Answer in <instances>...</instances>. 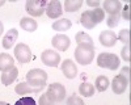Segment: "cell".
I'll return each mask as SVG.
<instances>
[{"label": "cell", "mask_w": 131, "mask_h": 105, "mask_svg": "<svg viewBox=\"0 0 131 105\" xmlns=\"http://www.w3.org/2000/svg\"><path fill=\"white\" fill-rule=\"evenodd\" d=\"M94 58V46L93 45H78L75 49V59L78 63L86 66L92 63Z\"/></svg>", "instance_id": "1"}, {"label": "cell", "mask_w": 131, "mask_h": 105, "mask_svg": "<svg viewBox=\"0 0 131 105\" xmlns=\"http://www.w3.org/2000/svg\"><path fill=\"white\" fill-rule=\"evenodd\" d=\"M26 80L28 84H30L31 87L36 88H43L46 86V80H47V72H45L41 68H34L30 70L26 74Z\"/></svg>", "instance_id": "2"}, {"label": "cell", "mask_w": 131, "mask_h": 105, "mask_svg": "<svg viewBox=\"0 0 131 105\" xmlns=\"http://www.w3.org/2000/svg\"><path fill=\"white\" fill-rule=\"evenodd\" d=\"M97 66L101 68L115 70L119 67V58L112 52H101L97 57Z\"/></svg>", "instance_id": "3"}, {"label": "cell", "mask_w": 131, "mask_h": 105, "mask_svg": "<svg viewBox=\"0 0 131 105\" xmlns=\"http://www.w3.org/2000/svg\"><path fill=\"white\" fill-rule=\"evenodd\" d=\"M47 3L45 0H28L26 2V12L31 17H39L46 12Z\"/></svg>", "instance_id": "4"}, {"label": "cell", "mask_w": 131, "mask_h": 105, "mask_svg": "<svg viewBox=\"0 0 131 105\" xmlns=\"http://www.w3.org/2000/svg\"><path fill=\"white\" fill-rule=\"evenodd\" d=\"M41 60L43 65L49 67H58V65L60 63V55L54 50H45L41 54Z\"/></svg>", "instance_id": "5"}, {"label": "cell", "mask_w": 131, "mask_h": 105, "mask_svg": "<svg viewBox=\"0 0 131 105\" xmlns=\"http://www.w3.org/2000/svg\"><path fill=\"white\" fill-rule=\"evenodd\" d=\"M47 93L50 94L51 99L55 102H60L66 97V88L62 86L60 83H52L47 88Z\"/></svg>", "instance_id": "6"}, {"label": "cell", "mask_w": 131, "mask_h": 105, "mask_svg": "<svg viewBox=\"0 0 131 105\" xmlns=\"http://www.w3.org/2000/svg\"><path fill=\"white\" fill-rule=\"evenodd\" d=\"M15 55H16V59L20 63H29L30 59H31L30 47L25 44H18L15 47Z\"/></svg>", "instance_id": "7"}, {"label": "cell", "mask_w": 131, "mask_h": 105, "mask_svg": "<svg viewBox=\"0 0 131 105\" xmlns=\"http://www.w3.org/2000/svg\"><path fill=\"white\" fill-rule=\"evenodd\" d=\"M128 83H130V81H128L125 76H122L121 74H119V75H117V76L113 79L112 89H113V92H114L115 94H122V93L127 89Z\"/></svg>", "instance_id": "8"}, {"label": "cell", "mask_w": 131, "mask_h": 105, "mask_svg": "<svg viewBox=\"0 0 131 105\" xmlns=\"http://www.w3.org/2000/svg\"><path fill=\"white\" fill-rule=\"evenodd\" d=\"M51 44H52V46L55 47L57 50H59V51H66V50L70 47L71 41H70V38L66 36V34H57V36L52 37Z\"/></svg>", "instance_id": "9"}, {"label": "cell", "mask_w": 131, "mask_h": 105, "mask_svg": "<svg viewBox=\"0 0 131 105\" xmlns=\"http://www.w3.org/2000/svg\"><path fill=\"white\" fill-rule=\"evenodd\" d=\"M60 70L63 72V75L67 79H73V78H76V75H78V67H76L73 60H71V59L63 60Z\"/></svg>", "instance_id": "10"}, {"label": "cell", "mask_w": 131, "mask_h": 105, "mask_svg": "<svg viewBox=\"0 0 131 105\" xmlns=\"http://www.w3.org/2000/svg\"><path fill=\"white\" fill-rule=\"evenodd\" d=\"M63 13V9H62V3L58 2V0H52V2L47 3L46 7V15L50 18H58L60 17Z\"/></svg>", "instance_id": "11"}, {"label": "cell", "mask_w": 131, "mask_h": 105, "mask_svg": "<svg viewBox=\"0 0 131 105\" xmlns=\"http://www.w3.org/2000/svg\"><path fill=\"white\" fill-rule=\"evenodd\" d=\"M115 41H117V36H115L114 32H112V30H104V32H101L100 42H101L102 46L112 47V46L115 45Z\"/></svg>", "instance_id": "12"}, {"label": "cell", "mask_w": 131, "mask_h": 105, "mask_svg": "<svg viewBox=\"0 0 131 105\" xmlns=\"http://www.w3.org/2000/svg\"><path fill=\"white\" fill-rule=\"evenodd\" d=\"M80 23L86 29H93L98 24L97 20L94 18V15H93L92 10H85V12H83V15L80 17Z\"/></svg>", "instance_id": "13"}, {"label": "cell", "mask_w": 131, "mask_h": 105, "mask_svg": "<svg viewBox=\"0 0 131 105\" xmlns=\"http://www.w3.org/2000/svg\"><path fill=\"white\" fill-rule=\"evenodd\" d=\"M17 75H18V70H17V67L13 66L12 68H9L2 74V83L4 86H9V84H12L16 80Z\"/></svg>", "instance_id": "14"}, {"label": "cell", "mask_w": 131, "mask_h": 105, "mask_svg": "<svg viewBox=\"0 0 131 105\" xmlns=\"http://www.w3.org/2000/svg\"><path fill=\"white\" fill-rule=\"evenodd\" d=\"M18 37V32L17 29H10L9 32H7V34L3 37V47L4 49H10Z\"/></svg>", "instance_id": "15"}, {"label": "cell", "mask_w": 131, "mask_h": 105, "mask_svg": "<svg viewBox=\"0 0 131 105\" xmlns=\"http://www.w3.org/2000/svg\"><path fill=\"white\" fill-rule=\"evenodd\" d=\"M104 9L107 13L110 15H115L119 13V10L122 9V4L118 0H105L104 2Z\"/></svg>", "instance_id": "16"}, {"label": "cell", "mask_w": 131, "mask_h": 105, "mask_svg": "<svg viewBox=\"0 0 131 105\" xmlns=\"http://www.w3.org/2000/svg\"><path fill=\"white\" fill-rule=\"evenodd\" d=\"M15 91L18 94H26V93H39L42 91V88L31 87L30 84H28V83H20V84H17V86H16Z\"/></svg>", "instance_id": "17"}, {"label": "cell", "mask_w": 131, "mask_h": 105, "mask_svg": "<svg viewBox=\"0 0 131 105\" xmlns=\"http://www.w3.org/2000/svg\"><path fill=\"white\" fill-rule=\"evenodd\" d=\"M15 66V60L7 52H2L0 54V71H7L9 68H12Z\"/></svg>", "instance_id": "18"}, {"label": "cell", "mask_w": 131, "mask_h": 105, "mask_svg": "<svg viewBox=\"0 0 131 105\" xmlns=\"http://www.w3.org/2000/svg\"><path fill=\"white\" fill-rule=\"evenodd\" d=\"M20 26L23 28L24 30H26V32H36V29H37V21H34L31 17H23L21 18V21H20Z\"/></svg>", "instance_id": "19"}, {"label": "cell", "mask_w": 131, "mask_h": 105, "mask_svg": "<svg viewBox=\"0 0 131 105\" xmlns=\"http://www.w3.org/2000/svg\"><path fill=\"white\" fill-rule=\"evenodd\" d=\"M71 26H72V23L68 18H60V20L55 21V23L52 24V29L57 30V32H66Z\"/></svg>", "instance_id": "20"}, {"label": "cell", "mask_w": 131, "mask_h": 105, "mask_svg": "<svg viewBox=\"0 0 131 105\" xmlns=\"http://www.w3.org/2000/svg\"><path fill=\"white\" fill-rule=\"evenodd\" d=\"M83 5V0H66L64 2V10L66 12H76Z\"/></svg>", "instance_id": "21"}, {"label": "cell", "mask_w": 131, "mask_h": 105, "mask_svg": "<svg viewBox=\"0 0 131 105\" xmlns=\"http://www.w3.org/2000/svg\"><path fill=\"white\" fill-rule=\"evenodd\" d=\"M79 92H80V94H83L84 97H92L94 94V87H93V84H91V83H83V84H80V87H79Z\"/></svg>", "instance_id": "22"}, {"label": "cell", "mask_w": 131, "mask_h": 105, "mask_svg": "<svg viewBox=\"0 0 131 105\" xmlns=\"http://www.w3.org/2000/svg\"><path fill=\"white\" fill-rule=\"evenodd\" d=\"M109 79L106 78V76H98L97 79H96V83H94V87H96V89L98 91V92H104V91H106L107 89V87H109Z\"/></svg>", "instance_id": "23"}, {"label": "cell", "mask_w": 131, "mask_h": 105, "mask_svg": "<svg viewBox=\"0 0 131 105\" xmlns=\"http://www.w3.org/2000/svg\"><path fill=\"white\" fill-rule=\"evenodd\" d=\"M75 39L78 42V45H93V39L86 33H84V32H79V33L76 34Z\"/></svg>", "instance_id": "24"}, {"label": "cell", "mask_w": 131, "mask_h": 105, "mask_svg": "<svg viewBox=\"0 0 131 105\" xmlns=\"http://www.w3.org/2000/svg\"><path fill=\"white\" fill-rule=\"evenodd\" d=\"M119 18H121V15L119 13H115V15H110L107 17V21L106 24L109 28H115L118 24H119Z\"/></svg>", "instance_id": "25"}, {"label": "cell", "mask_w": 131, "mask_h": 105, "mask_svg": "<svg viewBox=\"0 0 131 105\" xmlns=\"http://www.w3.org/2000/svg\"><path fill=\"white\" fill-rule=\"evenodd\" d=\"M121 42H123L125 45H127L130 42V30L128 29H122L121 32H119V36L117 37Z\"/></svg>", "instance_id": "26"}, {"label": "cell", "mask_w": 131, "mask_h": 105, "mask_svg": "<svg viewBox=\"0 0 131 105\" xmlns=\"http://www.w3.org/2000/svg\"><path fill=\"white\" fill-rule=\"evenodd\" d=\"M54 102H55V101H54L52 99H51V96H50V94L46 92V93H43L42 94V96L39 97V105H54Z\"/></svg>", "instance_id": "27"}, {"label": "cell", "mask_w": 131, "mask_h": 105, "mask_svg": "<svg viewBox=\"0 0 131 105\" xmlns=\"http://www.w3.org/2000/svg\"><path fill=\"white\" fill-rule=\"evenodd\" d=\"M15 105H37V102L33 97L25 96V97H21L20 100H17Z\"/></svg>", "instance_id": "28"}, {"label": "cell", "mask_w": 131, "mask_h": 105, "mask_svg": "<svg viewBox=\"0 0 131 105\" xmlns=\"http://www.w3.org/2000/svg\"><path fill=\"white\" fill-rule=\"evenodd\" d=\"M67 105H85V104H84V101H83L79 96H76V94L73 93L71 97H68Z\"/></svg>", "instance_id": "29"}, {"label": "cell", "mask_w": 131, "mask_h": 105, "mask_svg": "<svg viewBox=\"0 0 131 105\" xmlns=\"http://www.w3.org/2000/svg\"><path fill=\"white\" fill-rule=\"evenodd\" d=\"M121 55H122V58H123L126 62H130V60H131V57H130V45H128V44L123 46V49H122V51H121Z\"/></svg>", "instance_id": "30"}, {"label": "cell", "mask_w": 131, "mask_h": 105, "mask_svg": "<svg viewBox=\"0 0 131 105\" xmlns=\"http://www.w3.org/2000/svg\"><path fill=\"white\" fill-rule=\"evenodd\" d=\"M122 16H123V18H125L126 21H130V5H128V4L125 5V8H123V10H122Z\"/></svg>", "instance_id": "31"}, {"label": "cell", "mask_w": 131, "mask_h": 105, "mask_svg": "<svg viewBox=\"0 0 131 105\" xmlns=\"http://www.w3.org/2000/svg\"><path fill=\"white\" fill-rule=\"evenodd\" d=\"M121 75L125 76V78L130 81V67H123L122 71H121Z\"/></svg>", "instance_id": "32"}, {"label": "cell", "mask_w": 131, "mask_h": 105, "mask_svg": "<svg viewBox=\"0 0 131 105\" xmlns=\"http://www.w3.org/2000/svg\"><path fill=\"white\" fill-rule=\"evenodd\" d=\"M86 4L91 5V7H94V8L100 7V2H98V0H94V2H92V0H88V2H86Z\"/></svg>", "instance_id": "33"}, {"label": "cell", "mask_w": 131, "mask_h": 105, "mask_svg": "<svg viewBox=\"0 0 131 105\" xmlns=\"http://www.w3.org/2000/svg\"><path fill=\"white\" fill-rule=\"evenodd\" d=\"M3 32H4V25H3L2 21H0V36L3 34Z\"/></svg>", "instance_id": "34"}, {"label": "cell", "mask_w": 131, "mask_h": 105, "mask_svg": "<svg viewBox=\"0 0 131 105\" xmlns=\"http://www.w3.org/2000/svg\"><path fill=\"white\" fill-rule=\"evenodd\" d=\"M5 4V2H4V0H0V7H2V5H4Z\"/></svg>", "instance_id": "35"}, {"label": "cell", "mask_w": 131, "mask_h": 105, "mask_svg": "<svg viewBox=\"0 0 131 105\" xmlns=\"http://www.w3.org/2000/svg\"><path fill=\"white\" fill-rule=\"evenodd\" d=\"M0 105H9L8 102H4V101H0Z\"/></svg>", "instance_id": "36"}]
</instances>
